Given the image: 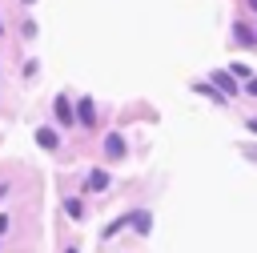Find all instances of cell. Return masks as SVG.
I'll return each instance as SVG.
<instances>
[{"label": "cell", "instance_id": "1", "mask_svg": "<svg viewBox=\"0 0 257 253\" xmlns=\"http://www.w3.org/2000/svg\"><path fill=\"white\" fill-rule=\"evenodd\" d=\"M104 153H108L112 161L124 157V137H120V133H108V137H104Z\"/></svg>", "mask_w": 257, "mask_h": 253}, {"label": "cell", "instance_id": "2", "mask_svg": "<svg viewBox=\"0 0 257 253\" xmlns=\"http://www.w3.org/2000/svg\"><path fill=\"white\" fill-rule=\"evenodd\" d=\"M84 189H88V193L108 189V173H104V169H92V173H88V181H84Z\"/></svg>", "mask_w": 257, "mask_h": 253}, {"label": "cell", "instance_id": "3", "mask_svg": "<svg viewBox=\"0 0 257 253\" xmlns=\"http://www.w3.org/2000/svg\"><path fill=\"white\" fill-rule=\"evenodd\" d=\"M76 124H96L92 120V100H80L76 104Z\"/></svg>", "mask_w": 257, "mask_h": 253}, {"label": "cell", "instance_id": "4", "mask_svg": "<svg viewBox=\"0 0 257 253\" xmlns=\"http://www.w3.org/2000/svg\"><path fill=\"white\" fill-rule=\"evenodd\" d=\"M56 116H60V124H72V104L64 96H56Z\"/></svg>", "mask_w": 257, "mask_h": 253}, {"label": "cell", "instance_id": "5", "mask_svg": "<svg viewBox=\"0 0 257 253\" xmlns=\"http://www.w3.org/2000/svg\"><path fill=\"white\" fill-rule=\"evenodd\" d=\"M36 141H40V149H56V145H60L52 129H36Z\"/></svg>", "mask_w": 257, "mask_h": 253}, {"label": "cell", "instance_id": "6", "mask_svg": "<svg viewBox=\"0 0 257 253\" xmlns=\"http://www.w3.org/2000/svg\"><path fill=\"white\" fill-rule=\"evenodd\" d=\"M133 225H137V233H149V229H153V217L141 209V213H133Z\"/></svg>", "mask_w": 257, "mask_h": 253}, {"label": "cell", "instance_id": "7", "mask_svg": "<svg viewBox=\"0 0 257 253\" xmlns=\"http://www.w3.org/2000/svg\"><path fill=\"white\" fill-rule=\"evenodd\" d=\"M213 84H225V96H229V92H237V84H233V76H229V72H213Z\"/></svg>", "mask_w": 257, "mask_h": 253}, {"label": "cell", "instance_id": "8", "mask_svg": "<svg viewBox=\"0 0 257 253\" xmlns=\"http://www.w3.org/2000/svg\"><path fill=\"white\" fill-rule=\"evenodd\" d=\"M64 209H68V217H72V221H80V201H76V197H68V201H64Z\"/></svg>", "mask_w": 257, "mask_h": 253}, {"label": "cell", "instance_id": "9", "mask_svg": "<svg viewBox=\"0 0 257 253\" xmlns=\"http://www.w3.org/2000/svg\"><path fill=\"white\" fill-rule=\"evenodd\" d=\"M4 229H8V217H4V213H0V233H4Z\"/></svg>", "mask_w": 257, "mask_h": 253}, {"label": "cell", "instance_id": "10", "mask_svg": "<svg viewBox=\"0 0 257 253\" xmlns=\"http://www.w3.org/2000/svg\"><path fill=\"white\" fill-rule=\"evenodd\" d=\"M249 92H253V96H257V76H253V80H249Z\"/></svg>", "mask_w": 257, "mask_h": 253}, {"label": "cell", "instance_id": "11", "mask_svg": "<svg viewBox=\"0 0 257 253\" xmlns=\"http://www.w3.org/2000/svg\"><path fill=\"white\" fill-rule=\"evenodd\" d=\"M245 124H249V133H257V116H253V120H245Z\"/></svg>", "mask_w": 257, "mask_h": 253}, {"label": "cell", "instance_id": "12", "mask_svg": "<svg viewBox=\"0 0 257 253\" xmlns=\"http://www.w3.org/2000/svg\"><path fill=\"white\" fill-rule=\"evenodd\" d=\"M4 193H8V185H4V181H0V197H4Z\"/></svg>", "mask_w": 257, "mask_h": 253}, {"label": "cell", "instance_id": "13", "mask_svg": "<svg viewBox=\"0 0 257 253\" xmlns=\"http://www.w3.org/2000/svg\"><path fill=\"white\" fill-rule=\"evenodd\" d=\"M64 253H76V249H64Z\"/></svg>", "mask_w": 257, "mask_h": 253}, {"label": "cell", "instance_id": "14", "mask_svg": "<svg viewBox=\"0 0 257 253\" xmlns=\"http://www.w3.org/2000/svg\"><path fill=\"white\" fill-rule=\"evenodd\" d=\"M253 8H257V0H253Z\"/></svg>", "mask_w": 257, "mask_h": 253}]
</instances>
